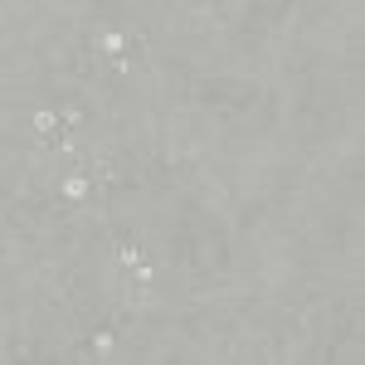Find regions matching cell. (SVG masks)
Instances as JSON below:
<instances>
[{
  "label": "cell",
  "mask_w": 365,
  "mask_h": 365,
  "mask_svg": "<svg viewBox=\"0 0 365 365\" xmlns=\"http://www.w3.org/2000/svg\"><path fill=\"white\" fill-rule=\"evenodd\" d=\"M54 190H58V200H63L68 210H83V205H93V195H98V190H93V175H88L83 166H63Z\"/></svg>",
  "instance_id": "obj_1"
},
{
  "label": "cell",
  "mask_w": 365,
  "mask_h": 365,
  "mask_svg": "<svg viewBox=\"0 0 365 365\" xmlns=\"http://www.w3.org/2000/svg\"><path fill=\"white\" fill-rule=\"evenodd\" d=\"M25 132L34 141H54L58 132H63V108H54V103H34L25 117Z\"/></svg>",
  "instance_id": "obj_2"
}]
</instances>
